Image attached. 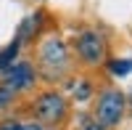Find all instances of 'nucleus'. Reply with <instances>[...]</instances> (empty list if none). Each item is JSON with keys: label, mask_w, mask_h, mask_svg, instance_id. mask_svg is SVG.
Segmentation results:
<instances>
[{"label": "nucleus", "mask_w": 132, "mask_h": 130, "mask_svg": "<svg viewBox=\"0 0 132 130\" xmlns=\"http://www.w3.org/2000/svg\"><path fill=\"white\" fill-rule=\"evenodd\" d=\"M27 117L48 127H61L71 117V104L66 98V93H61L58 88H48L35 93L27 101Z\"/></svg>", "instance_id": "f03ea898"}, {"label": "nucleus", "mask_w": 132, "mask_h": 130, "mask_svg": "<svg viewBox=\"0 0 132 130\" xmlns=\"http://www.w3.org/2000/svg\"><path fill=\"white\" fill-rule=\"evenodd\" d=\"M127 109H132V96H129V98H127Z\"/></svg>", "instance_id": "ddd939ff"}, {"label": "nucleus", "mask_w": 132, "mask_h": 130, "mask_svg": "<svg viewBox=\"0 0 132 130\" xmlns=\"http://www.w3.org/2000/svg\"><path fill=\"white\" fill-rule=\"evenodd\" d=\"M63 82H66V90H69V96H71L77 104H87V101H90L93 96L98 93L95 82H93L90 77H66Z\"/></svg>", "instance_id": "0eeeda50"}, {"label": "nucleus", "mask_w": 132, "mask_h": 130, "mask_svg": "<svg viewBox=\"0 0 132 130\" xmlns=\"http://www.w3.org/2000/svg\"><path fill=\"white\" fill-rule=\"evenodd\" d=\"M21 48H24V45H21L16 37L11 40L5 48H0V74H3V72L11 67V64H13V61H19V59H21Z\"/></svg>", "instance_id": "6e6552de"}, {"label": "nucleus", "mask_w": 132, "mask_h": 130, "mask_svg": "<svg viewBox=\"0 0 132 130\" xmlns=\"http://www.w3.org/2000/svg\"><path fill=\"white\" fill-rule=\"evenodd\" d=\"M127 114V96L114 88V85H106L95 93V104H93V120L106 127V130H114L122 125Z\"/></svg>", "instance_id": "20e7f679"}, {"label": "nucleus", "mask_w": 132, "mask_h": 130, "mask_svg": "<svg viewBox=\"0 0 132 130\" xmlns=\"http://www.w3.org/2000/svg\"><path fill=\"white\" fill-rule=\"evenodd\" d=\"M45 24H48V13L42 8L32 11V13H27L24 19H21V24L16 29V40L21 42V45H32V42H37L42 35H45Z\"/></svg>", "instance_id": "423d86ee"}, {"label": "nucleus", "mask_w": 132, "mask_h": 130, "mask_svg": "<svg viewBox=\"0 0 132 130\" xmlns=\"http://www.w3.org/2000/svg\"><path fill=\"white\" fill-rule=\"evenodd\" d=\"M16 101H19V96L0 82V114H3V112H11V109L16 106Z\"/></svg>", "instance_id": "9b49d317"}, {"label": "nucleus", "mask_w": 132, "mask_h": 130, "mask_svg": "<svg viewBox=\"0 0 132 130\" xmlns=\"http://www.w3.org/2000/svg\"><path fill=\"white\" fill-rule=\"evenodd\" d=\"M0 82H3L5 88H11L19 98H21V96H27V93H32V90H37L40 74H37L35 61H32V59H19V61H13L3 74H0Z\"/></svg>", "instance_id": "39448f33"}, {"label": "nucleus", "mask_w": 132, "mask_h": 130, "mask_svg": "<svg viewBox=\"0 0 132 130\" xmlns=\"http://www.w3.org/2000/svg\"><path fill=\"white\" fill-rule=\"evenodd\" d=\"M35 67L42 82H63L66 77H71V67H74V56L71 48L58 32H45L37 42H35Z\"/></svg>", "instance_id": "f257e3e1"}, {"label": "nucleus", "mask_w": 132, "mask_h": 130, "mask_svg": "<svg viewBox=\"0 0 132 130\" xmlns=\"http://www.w3.org/2000/svg\"><path fill=\"white\" fill-rule=\"evenodd\" d=\"M103 67L111 77H127L132 74V59H106Z\"/></svg>", "instance_id": "9d476101"}, {"label": "nucleus", "mask_w": 132, "mask_h": 130, "mask_svg": "<svg viewBox=\"0 0 132 130\" xmlns=\"http://www.w3.org/2000/svg\"><path fill=\"white\" fill-rule=\"evenodd\" d=\"M71 56L87 69H95V67H103L106 59H108V40L101 29L95 27H85L74 35L71 40Z\"/></svg>", "instance_id": "7ed1b4c3"}, {"label": "nucleus", "mask_w": 132, "mask_h": 130, "mask_svg": "<svg viewBox=\"0 0 132 130\" xmlns=\"http://www.w3.org/2000/svg\"><path fill=\"white\" fill-rule=\"evenodd\" d=\"M0 130H58V127H48V125H40L35 120H0Z\"/></svg>", "instance_id": "1a4fd4ad"}, {"label": "nucleus", "mask_w": 132, "mask_h": 130, "mask_svg": "<svg viewBox=\"0 0 132 130\" xmlns=\"http://www.w3.org/2000/svg\"><path fill=\"white\" fill-rule=\"evenodd\" d=\"M79 130H106V127H101V125H98V122L93 120V114H85V117H82Z\"/></svg>", "instance_id": "f8f14e48"}]
</instances>
